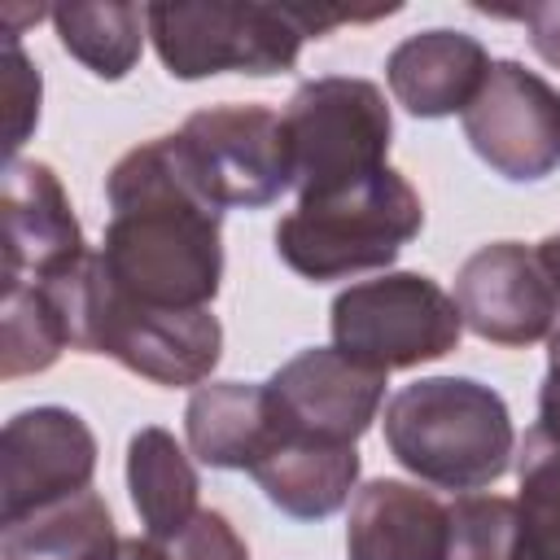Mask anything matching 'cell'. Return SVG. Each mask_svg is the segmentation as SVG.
Returning a JSON list of instances; mask_svg holds the SVG:
<instances>
[{"label":"cell","mask_w":560,"mask_h":560,"mask_svg":"<svg viewBox=\"0 0 560 560\" xmlns=\"http://www.w3.org/2000/svg\"><path fill=\"white\" fill-rule=\"evenodd\" d=\"M105 201L96 262L114 293L153 311H210L223 284V206L179 131L127 149L105 175Z\"/></svg>","instance_id":"cell-1"},{"label":"cell","mask_w":560,"mask_h":560,"mask_svg":"<svg viewBox=\"0 0 560 560\" xmlns=\"http://www.w3.org/2000/svg\"><path fill=\"white\" fill-rule=\"evenodd\" d=\"M385 451L424 486L477 494L516 459L512 411L477 376H420L385 402Z\"/></svg>","instance_id":"cell-2"},{"label":"cell","mask_w":560,"mask_h":560,"mask_svg":"<svg viewBox=\"0 0 560 560\" xmlns=\"http://www.w3.org/2000/svg\"><path fill=\"white\" fill-rule=\"evenodd\" d=\"M48 289L66 315L70 350L105 354L153 385L197 389L223 359V324L214 311L136 306L114 293L96 254H88L74 271L48 280Z\"/></svg>","instance_id":"cell-3"},{"label":"cell","mask_w":560,"mask_h":560,"mask_svg":"<svg viewBox=\"0 0 560 560\" xmlns=\"http://www.w3.org/2000/svg\"><path fill=\"white\" fill-rule=\"evenodd\" d=\"M420 228V192L402 171L381 166L354 184L298 197V210L276 223V254L311 284L354 280L363 271H385Z\"/></svg>","instance_id":"cell-4"},{"label":"cell","mask_w":560,"mask_h":560,"mask_svg":"<svg viewBox=\"0 0 560 560\" xmlns=\"http://www.w3.org/2000/svg\"><path fill=\"white\" fill-rule=\"evenodd\" d=\"M149 39L171 79L284 74L311 39L293 4H144Z\"/></svg>","instance_id":"cell-5"},{"label":"cell","mask_w":560,"mask_h":560,"mask_svg":"<svg viewBox=\"0 0 560 560\" xmlns=\"http://www.w3.org/2000/svg\"><path fill=\"white\" fill-rule=\"evenodd\" d=\"M280 122L298 197L328 192L381 171L394 140L385 92L354 74H319L298 83Z\"/></svg>","instance_id":"cell-6"},{"label":"cell","mask_w":560,"mask_h":560,"mask_svg":"<svg viewBox=\"0 0 560 560\" xmlns=\"http://www.w3.org/2000/svg\"><path fill=\"white\" fill-rule=\"evenodd\" d=\"M328 328L341 354L389 376L446 359L464 337V315L433 276L385 271L346 284L328 306Z\"/></svg>","instance_id":"cell-7"},{"label":"cell","mask_w":560,"mask_h":560,"mask_svg":"<svg viewBox=\"0 0 560 560\" xmlns=\"http://www.w3.org/2000/svg\"><path fill=\"white\" fill-rule=\"evenodd\" d=\"M459 122L468 149L508 184H538L560 171V88L516 57L490 61Z\"/></svg>","instance_id":"cell-8"},{"label":"cell","mask_w":560,"mask_h":560,"mask_svg":"<svg viewBox=\"0 0 560 560\" xmlns=\"http://www.w3.org/2000/svg\"><path fill=\"white\" fill-rule=\"evenodd\" d=\"M179 140L210 188V197L245 210H262L293 188V162L284 144V122L271 105L223 101L184 118Z\"/></svg>","instance_id":"cell-9"},{"label":"cell","mask_w":560,"mask_h":560,"mask_svg":"<svg viewBox=\"0 0 560 560\" xmlns=\"http://www.w3.org/2000/svg\"><path fill=\"white\" fill-rule=\"evenodd\" d=\"M455 306L464 328L490 346H534L556 332L560 298L538 262V249L521 241H490L455 271Z\"/></svg>","instance_id":"cell-10"},{"label":"cell","mask_w":560,"mask_h":560,"mask_svg":"<svg viewBox=\"0 0 560 560\" xmlns=\"http://www.w3.org/2000/svg\"><path fill=\"white\" fill-rule=\"evenodd\" d=\"M96 433L70 407H26L0 433V525L92 490Z\"/></svg>","instance_id":"cell-11"},{"label":"cell","mask_w":560,"mask_h":560,"mask_svg":"<svg viewBox=\"0 0 560 560\" xmlns=\"http://www.w3.org/2000/svg\"><path fill=\"white\" fill-rule=\"evenodd\" d=\"M280 433L319 442H359L385 402V372L363 368L337 346H306L284 359L271 381Z\"/></svg>","instance_id":"cell-12"},{"label":"cell","mask_w":560,"mask_h":560,"mask_svg":"<svg viewBox=\"0 0 560 560\" xmlns=\"http://www.w3.org/2000/svg\"><path fill=\"white\" fill-rule=\"evenodd\" d=\"M0 223H4V284L35 280L48 284L74 271L92 249L61 188V175L35 158H9L0 179Z\"/></svg>","instance_id":"cell-13"},{"label":"cell","mask_w":560,"mask_h":560,"mask_svg":"<svg viewBox=\"0 0 560 560\" xmlns=\"http://www.w3.org/2000/svg\"><path fill=\"white\" fill-rule=\"evenodd\" d=\"M490 74V52L477 35L433 26L416 31L385 57V83L411 118H451L472 105Z\"/></svg>","instance_id":"cell-14"},{"label":"cell","mask_w":560,"mask_h":560,"mask_svg":"<svg viewBox=\"0 0 560 560\" xmlns=\"http://www.w3.org/2000/svg\"><path fill=\"white\" fill-rule=\"evenodd\" d=\"M446 503L398 477H372L350 499L346 560H446Z\"/></svg>","instance_id":"cell-15"},{"label":"cell","mask_w":560,"mask_h":560,"mask_svg":"<svg viewBox=\"0 0 560 560\" xmlns=\"http://www.w3.org/2000/svg\"><path fill=\"white\" fill-rule=\"evenodd\" d=\"M188 455L206 468L249 472L280 442V411L267 381H206L184 407Z\"/></svg>","instance_id":"cell-16"},{"label":"cell","mask_w":560,"mask_h":560,"mask_svg":"<svg viewBox=\"0 0 560 560\" xmlns=\"http://www.w3.org/2000/svg\"><path fill=\"white\" fill-rule=\"evenodd\" d=\"M271 508L293 521H324L354 499L359 486V446L354 442H319L280 433V442L249 468Z\"/></svg>","instance_id":"cell-17"},{"label":"cell","mask_w":560,"mask_h":560,"mask_svg":"<svg viewBox=\"0 0 560 560\" xmlns=\"http://www.w3.org/2000/svg\"><path fill=\"white\" fill-rule=\"evenodd\" d=\"M127 490H131V508L144 525L149 538L171 542L201 508V481L192 468V455L175 442L171 429L162 424H144L131 433L127 442Z\"/></svg>","instance_id":"cell-18"},{"label":"cell","mask_w":560,"mask_h":560,"mask_svg":"<svg viewBox=\"0 0 560 560\" xmlns=\"http://www.w3.org/2000/svg\"><path fill=\"white\" fill-rule=\"evenodd\" d=\"M122 547L96 490L44 503L0 529V560H114Z\"/></svg>","instance_id":"cell-19"},{"label":"cell","mask_w":560,"mask_h":560,"mask_svg":"<svg viewBox=\"0 0 560 560\" xmlns=\"http://www.w3.org/2000/svg\"><path fill=\"white\" fill-rule=\"evenodd\" d=\"M61 48L96 79H127L140 61L149 13L140 4H57L48 9Z\"/></svg>","instance_id":"cell-20"},{"label":"cell","mask_w":560,"mask_h":560,"mask_svg":"<svg viewBox=\"0 0 560 560\" xmlns=\"http://www.w3.org/2000/svg\"><path fill=\"white\" fill-rule=\"evenodd\" d=\"M66 346H70V328L52 289L35 280H9L0 306V376L18 381L48 372Z\"/></svg>","instance_id":"cell-21"},{"label":"cell","mask_w":560,"mask_h":560,"mask_svg":"<svg viewBox=\"0 0 560 560\" xmlns=\"http://www.w3.org/2000/svg\"><path fill=\"white\" fill-rule=\"evenodd\" d=\"M516 556L560 560V446L529 429L516 446Z\"/></svg>","instance_id":"cell-22"},{"label":"cell","mask_w":560,"mask_h":560,"mask_svg":"<svg viewBox=\"0 0 560 560\" xmlns=\"http://www.w3.org/2000/svg\"><path fill=\"white\" fill-rule=\"evenodd\" d=\"M446 560H512L516 556V499L459 494L446 503Z\"/></svg>","instance_id":"cell-23"},{"label":"cell","mask_w":560,"mask_h":560,"mask_svg":"<svg viewBox=\"0 0 560 560\" xmlns=\"http://www.w3.org/2000/svg\"><path fill=\"white\" fill-rule=\"evenodd\" d=\"M4 101H9V140H4V149L18 153L26 144V136L35 131V122H39V70L22 52L18 35L4 39Z\"/></svg>","instance_id":"cell-24"},{"label":"cell","mask_w":560,"mask_h":560,"mask_svg":"<svg viewBox=\"0 0 560 560\" xmlns=\"http://www.w3.org/2000/svg\"><path fill=\"white\" fill-rule=\"evenodd\" d=\"M166 547H171L175 560H249L245 538H241L236 525H232L223 512H214V508H201Z\"/></svg>","instance_id":"cell-25"},{"label":"cell","mask_w":560,"mask_h":560,"mask_svg":"<svg viewBox=\"0 0 560 560\" xmlns=\"http://www.w3.org/2000/svg\"><path fill=\"white\" fill-rule=\"evenodd\" d=\"M481 13L490 18H508V22H521L525 35H529V48L560 70V0H534V4H521V9H486L477 4Z\"/></svg>","instance_id":"cell-26"},{"label":"cell","mask_w":560,"mask_h":560,"mask_svg":"<svg viewBox=\"0 0 560 560\" xmlns=\"http://www.w3.org/2000/svg\"><path fill=\"white\" fill-rule=\"evenodd\" d=\"M534 429L560 446V328L547 337V376L538 389V424Z\"/></svg>","instance_id":"cell-27"},{"label":"cell","mask_w":560,"mask_h":560,"mask_svg":"<svg viewBox=\"0 0 560 560\" xmlns=\"http://www.w3.org/2000/svg\"><path fill=\"white\" fill-rule=\"evenodd\" d=\"M114 560H175L171 556V547L166 542H158V538H122V547H118V556Z\"/></svg>","instance_id":"cell-28"},{"label":"cell","mask_w":560,"mask_h":560,"mask_svg":"<svg viewBox=\"0 0 560 560\" xmlns=\"http://www.w3.org/2000/svg\"><path fill=\"white\" fill-rule=\"evenodd\" d=\"M538 262L547 267V276H551V284H556V298H560V232H551V236H542L538 245Z\"/></svg>","instance_id":"cell-29"}]
</instances>
